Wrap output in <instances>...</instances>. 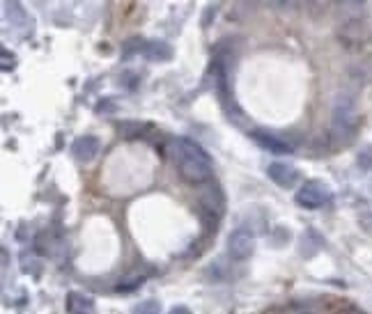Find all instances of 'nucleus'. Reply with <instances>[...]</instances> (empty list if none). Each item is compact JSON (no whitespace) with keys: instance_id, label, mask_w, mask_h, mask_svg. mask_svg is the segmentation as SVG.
Wrapping results in <instances>:
<instances>
[{"instance_id":"1","label":"nucleus","mask_w":372,"mask_h":314,"mask_svg":"<svg viewBox=\"0 0 372 314\" xmlns=\"http://www.w3.org/2000/svg\"><path fill=\"white\" fill-rule=\"evenodd\" d=\"M170 159L175 161L179 174L191 184H203L212 174V159L205 154V150L198 143L188 138H175L168 145Z\"/></svg>"},{"instance_id":"2","label":"nucleus","mask_w":372,"mask_h":314,"mask_svg":"<svg viewBox=\"0 0 372 314\" xmlns=\"http://www.w3.org/2000/svg\"><path fill=\"white\" fill-rule=\"evenodd\" d=\"M357 133V103L354 97L342 92L333 101L331 110V136L335 143H349Z\"/></svg>"},{"instance_id":"3","label":"nucleus","mask_w":372,"mask_h":314,"mask_svg":"<svg viewBox=\"0 0 372 314\" xmlns=\"http://www.w3.org/2000/svg\"><path fill=\"white\" fill-rule=\"evenodd\" d=\"M228 255L232 259H248L255 252V237L248 228H237L230 232L228 237Z\"/></svg>"},{"instance_id":"4","label":"nucleus","mask_w":372,"mask_h":314,"mask_svg":"<svg viewBox=\"0 0 372 314\" xmlns=\"http://www.w3.org/2000/svg\"><path fill=\"white\" fill-rule=\"evenodd\" d=\"M328 199H331V190L322 181H306L297 190V202L306 209H322L328 204Z\"/></svg>"},{"instance_id":"5","label":"nucleus","mask_w":372,"mask_h":314,"mask_svg":"<svg viewBox=\"0 0 372 314\" xmlns=\"http://www.w3.org/2000/svg\"><path fill=\"white\" fill-rule=\"evenodd\" d=\"M338 37L345 46L349 48H357L361 44L368 41V25L363 23V19H357V21H345L338 30Z\"/></svg>"},{"instance_id":"6","label":"nucleus","mask_w":372,"mask_h":314,"mask_svg":"<svg viewBox=\"0 0 372 314\" xmlns=\"http://www.w3.org/2000/svg\"><path fill=\"white\" fill-rule=\"evenodd\" d=\"M267 174H269V179L281 188H292L299 181V172L294 170L290 163H271L269 168H267Z\"/></svg>"},{"instance_id":"7","label":"nucleus","mask_w":372,"mask_h":314,"mask_svg":"<svg viewBox=\"0 0 372 314\" xmlns=\"http://www.w3.org/2000/svg\"><path fill=\"white\" fill-rule=\"evenodd\" d=\"M253 140L259 145V147H264V150H269L274 154H288L292 152V145H288L285 140H281V138H276L271 133H267V131H253Z\"/></svg>"},{"instance_id":"8","label":"nucleus","mask_w":372,"mask_h":314,"mask_svg":"<svg viewBox=\"0 0 372 314\" xmlns=\"http://www.w3.org/2000/svg\"><path fill=\"white\" fill-rule=\"evenodd\" d=\"M99 152V140L94 136H83L74 143V156L81 163H90Z\"/></svg>"},{"instance_id":"9","label":"nucleus","mask_w":372,"mask_h":314,"mask_svg":"<svg viewBox=\"0 0 372 314\" xmlns=\"http://www.w3.org/2000/svg\"><path fill=\"white\" fill-rule=\"evenodd\" d=\"M67 310L69 314H94V301L81 292H72L67 296Z\"/></svg>"},{"instance_id":"10","label":"nucleus","mask_w":372,"mask_h":314,"mask_svg":"<svg viewBox=\"0 0 372 314\" xmlns=\"http://www.w3.org/2000/svg\"><path fill=\"white\" fill-rule=\"evenodd\" d=\"M143 53L147 60H152V63H166V60H170V55H172V48L166 41L154 39V41H145Z\"/></svg>"},{"instance_id":"11","label":"nucleus","mask_w":372,"mask_h":314,"mask_svg":"<svg viewBox=\"0 0 372 314\" xmlns=\"http://www.w3.org/2000/svg\"><path fill=\"white\" fill-rule=\"evenodd\" d=\"M322 234L315 232V230H308L304 237H301V243H299V252L304 257H313L315 252L322 248Z\"/></svg>"},{"instance_id":"12","label":"nucleus","mask_w":372,"mask_h":314,"mask_svg":"<svg viewBox=\"0 0 372 314\" xmlns=\"http://www.w3.org/2000/svg\"><path fill=\"white\" fill-rule=\"evenodd\" d=\"M200 199H203V204L210 209V211H214V214H221L223 211V195H221L219 186L210 184V190H203Z\"/></svg>"},{"instance_id":"13","label":"nucleus","mask_w":372,"mask_h":314,"mask_svg":"<svg viewBox=\"0 0 372 314\" xmlns=\"http://www.w3.org/2000/svg\"><path fill=\"white\" fill-rule=\"evenodd\" d=\"M3 12H5V19L10 21L14 28H23L25 21H28L25 19L28 14L23 12V7L19 3H3Z\"/></svg>"},{"instance_id":"14","label":"nucleus","mask_w":372,"mask_h":314,"mask_svg":"<svg viewBox=\"0 0 372 314\" xmlns=\"http://www.w3.org/2000/svg\"><path fill=\"white\" fill-rule=\"evenodd\" d=\"M338 10H340L345 21H357V19H361V16H363L366 5H363V3H340Z\"/></svg>"},{"instance_id":"15","label":"nucleus","mask_w":372,"mask_h":314,"mask_svg":"<svg viewBox=\"0 0 372 314\" xmlns=\"http://www.w3.org/2000/svg\"><path fill=\"white\" fill-rule=\"evenodd\" d=\"M145 277H147V273H141V271H129L122 280H120V289L122 292H132V289H136V287H141L143 282H145Z\"/></svg>"},{"instance_id":"16","label":"nucleus","mask_w":372,"mask_h":314,"mask_svg":"<svg viewBox=\"0 0 372 314\" xmlns=\"http://www.w3.org/2000/svg\"><path fill=\"white\" fill-rule=\"evenodd\" d=\"M134 314H161V305L159 301H143V303H138L136 308H134Z\"/></svg>"},{"instance_id":"17","label":"nucleus","mask_w":372,"mask_h":314,"mask_svg":"<svg viewBox=\"0 0 372 314\" xmlns=\"http://www.w3.org/2000/svg\"><path fill=\"white\" fill-rule=\"evenodd\" d=\"M357 163L361 170H370L372 168V145L361 147V152L357 154Z\"/></svg>"},{"instance_id":"18","label":"nucleus","mask_w":372,"mask_h":314,"mask_svg":"<svg viewBox=\"0 0 372 314\" xmlns=\"http://www.w3.org/2000/svg\"><path fill=\"white\" fill-rule=\"evenodd\" d=\"M14 65V58L10 55V51H3V69H10Z\"/></svg>"},{"instance_id":"19","label":"nucleus","mask_w":372,"mask_h":314,"mask_svg":"<svg viewBox=\"0 0 372 314\" xmlns=\"http://www.w3.org/2000/svg\"><path fill=\"white\" fill-rule=\"evenodd\" d=\"M168 314H191V310L184 308V305H175V308H172Z\"/></svg>"},{"instance_id":"20","label":"nucleus","mask_w":372,"mask_h":314,"mask_svg":"<svg viewBox=\"0 0 372 314\" xmlns=\"http://www.w3.org/2000/svg\"><path fill=\"white\" fill-rule=\"evenodd\" d=\"M345 314H366V312L359 310V308H349V310H345Z\"/></svg>"}]
</instances>
